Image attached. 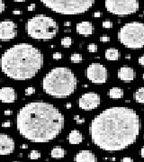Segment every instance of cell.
Listing matches in <instances>:
<instances>
[{"mask_svg": "<svg viewBox=\"0 0 144 162\" xmlns=\"http://www.w3.org/2000/svg\"><path fill=\"white\" fill-rule=\"evenodd\" d=\"M138 113L129 107H111L95 116L89 126L93 143L107 152H115L133 144L140 133Z\"/></svg>", "mask_w": 144, "mask_h": 162, "instance_id": "6da1fadb", "label": "cell"}, {"mask_svg": "<svg viewBox=\"0 0 144 162\" xmlns=\"http://www.w3.org/2000/svg\"><path fill=\"white\" fill-rule=\"evenodd\" d=\"M65 119L53 105L35 101L22 107L17 113L19 133L33 142H49L61 133Z\"/></svg>", "mask_w": 144, "mask_h": 162, "instance_id": "7a4b0ae2", "label": "cell"}, {"mask_svg": "<svg viewBox=\"0 0 144 162\" xmlns=\"http://www.w3.org/2000/svg\"><path fill=\"white\" fill-rule=\"evenodd\" d=\"M43 55L31 44H15L0 58V68L5 75L15 80L31 79L43 68Z\"/></svg>", "mask_w": 144, "mask_h": 162, "instance_id": "3957f363", "label": "cell"}, {"mask_svg": "<svg viewBox=\"0 0 144 162\" xmlns=\"http://www.w3.org/2000/svg\"><path fill=\"white\" fill-rule=\"evenodd\" d=\"M43 88L51 97L65 98L77 88V79L71 69L64 67L52 69L43 79Z\"/></svg>", "mask_w": 144, "mask_h": 162, "instance_id": "277c9868", "label": "cell"}, {"mask_svg": "<svg viewBox=\"0 0 144 162\" xmlns=\"http://www.w3.org/2000/svg\"><path fill=\"white\" fill-rule=\"evenodd\" d=\"M26 31L30 37L47 41L55 37L59 31V26L53 18L41 15L28 20Z\"/></svg>", "mask_w": 144, "mask_h": 162, "instance_id": "5b68a950", "label": "cell"}, {"mask_svg": "<svg viewBox=\"0 0 144 162\" xmlns=\"http://www.w3.org/2000/svg\"><path fill=\"white\" fill-rule=\"evenodd\" d=\"M95 0H41L46 7L63 15H77L87 12Z\"/></svg>", "mask_w": 144, "mask_h": 162, "instance_id": "8992f818", "label": "cell"}, {"mask_svg": "<svg viewBox=\"0 0 144 162\" xmlns=\"http://www.w3.org/2000/svg\"><path fill=\"white\" fill-rule=\"evenodd\" d=\"M121 43L129 49H141L144 47V23H129L124 25L118 33Z\"/></svg>", "mask_w": 144, "mask_h": 162, "instance_id": "52a82bcc", "label": "cell"}, {"mask_svg": "<svg viewBox=\"0 0 144 162\" xmlns=\"http://www.w3.org/2000/svg\"><path fill=\"white\" fill-rule=\"evenodd\" d=\"M105 5L108 12L119 16H126L139 10L138 0H105Z\"/></svg>", "mask_w": 144, "mask_h": 162, "instance_id": "ba28073f", "label": "cell"}, {"mask_svg": "<svg viewBox=\"0 0 144 162\" xmlns=\"http://www.w3.org/2000/svg\"><path fill=\"white\" fill-rule=\"evenodd\" d=\"M86 75L87 79L94 84H104L107 81L108 77L106 68L104 65L97 62H94L88 66Z\"/></svg>", "mask_w": 144, "mask_h": 162, "instance_id": "9c48e42d", "label": "cell"}, {"mask_svg": "<svg viewBox=\"0 0 144 162\" xmlns=\"http://www.w3.org/2000/svg\"><path fill=\"white\" fill-rule=\"evenodd\" d=\"M100 95L95 92H87L79 100V108L82 110H93L97 108L100 105Z\"/></svg>", "mask_w": 144, "mask_h": 162, "instance_id": "30bf717a", "label": "cell"}, {"mask_svg": "<svg viewBox=\"0 0 144 162\" xmlns=\"http://www.w3.org/2000/svg\"><path fill=\"white\" fill-rule=\"evenodd\" d=\"M17 25L12 20L0 22V41H7L16 37Z\"/></svg>", "mask_w": 144, "mask_h": 162, "instance_id": "8fae6325", "label": "cell"}, {"mask_svg": "<svg viewBox=\"0 0 144 162\" xmlns=\"http://www.w3.org/2000/svg\"><path fill=\"white\" fill-rule=\"evenodd\" d=\"M15 149V141L7 134L0 133V155H9Z\"/></svg>", "mask_w": 144, "mask_h": 162, "instance_id": "7c38bea8", "label": "cell"}, {"mask_svg": "<svg viewBox=\"0 0 144 162\" xmlns=\"http://www.w3.org/2000/svg\"><path fill=\"white\" fill-rule=\"evenodd\" d=\"M17 99V93L11 87H3L0 88V101L2 103H14Z\"/></svg>", "mask_w": 144, "mask_h": 162, "instance_id": "4fadbf2b", "label": "cell"}, {"mask_svg": "<svg viewBox=\"0 0 144 162\" xmlns=\"http://www.w3.org/2000/svg\"><path fill=\"white\" fill-rule=\"evenodd\" d=\"M118 77L123 81H133L136 77V71L130 67H122L118 70Z\"/></svg>", "mask_w": 144, "mask_h": 162, "instance_id": "5bb4252c", "label": "cell"}, {"mask_svg": "<svg viewBox=\"0 0 144 162\" xmlns=\"http://www.w3.org/2000/svg\"><path fill=\"white\" fill-rule=\"evenodd\" d=\"M75 162H97V159L92 151H80L75 155Z\"/></svg>", "mask_w": 144, "mask_h": 162, "instance_id": "9a60e30c", "label": "cell"}, {"mask_svg": "<svg viewBox=\"0 0 144 162\" xmlns=\"http://www.w3.org/2000/svg\"><path fill=\"white\" fill-rule=\"evenodd\" d=\"M77 32L81 35H91L94 32L93 25L90 22H81L77 25Z\"/></svg>", "mask_w": 144, "mask_h": 162, "instance_id": "2e32d148", "label": "cell"}, {"mask_svg": "<svg viewBox=\"0 0 144 162\" xmlns=\"http://www.w3.org/2000/svg\"><path fill=\"white\" fill-rule=\"evenodd\" d=\"M68 141L71 144H79L83 141V135L79 131L72 130L68 136Z\"/></svg>", "mask_w": 144, "mask_h": 162, "instance_id": "e0dca14e", "label": "cell"}, {"mask_svg": "<svg viewBox=\"0 0 144 162\" xmlns=\"http://www.w3.org/2000/svg\"><path fill=\"white\" fill-rule=\"evenodd\" d=\"M105 56L107 61H117L121 57V53H120V51L117 49L110 48V49L106 50Z\"/></svg>", "mask_w": 144, "mask_h": 162, "instance_id": "ac0fdd59", "label": "cell"}, {"mask_svg": "<svg viewBox=\"0 0 144 162\" xmlns=\"http://www.w3.org/2000/svg\"><path fill=\"white\" fill-rule=\"evenodd\" d=\"M108 95L113 99H120L123 97V90L120 87H113L109 90Z\"/></svg>", "mask_w": 144, "mask_h": 162, "instance_id": "d6986e66", "label": "cell"}, {"mask_svg": "<svg viewBox=\"0 0 144 162\" xmlns=\"http://www.w3.org/2000/svg\"><path fill=\"white\" fill-rule=\"evenodd\" d=\"M65 154H66L65 149L59 146L54 147L51 149V156L53 159H62L64 158Z\"/></svg>", "mask_w": 144, "mask_h": 162, "instance_id": "ffe728a7", "label": "cell"}, {"mask_svg": "<svg viewBox=\"0 0 144 162\" xmlns=\"http://www.w3.org/2000/svg\"><path fill=\"white\" fill-rule=\"evenodd\" d=\"M134 98L137 103L144 104V87H140L137 90L134 95Z\"/></svg>", "mask_w": 144, "mask_h": 162, "instance_id": "44dd1931", "label": "cell"}, {"mask_svg": "<svg viewBox=\"0 0 144 162\" xmlns=\"http://www.w3.org/2000/svg\"><path fill=\"white\" fill-rule=\"evenodd\" d=\"M82 55L79 53H74L70 56V61L73 63H80L82 61Z\"/></svg>", "mask_w": 144, "mask_h": 162, "instance_id": "7402d4cb", "label": "cell"}, {"mask_svg": "<svg viewBox=\"0 0 144 162\" xmlns=\"http://www.w3.org/2000/svg\"><path fill=\"white\" fill-rule=\"evenodd\" d=\"M72 44V39L70 37H64L61 40V45L65 48H69Z\"/></svg>", "mask_w": 144, "mask_h": 162, "instance_id": "603a6c76", "label": "cell"}, {"mask_svg": "<svg viewBox=\"0 0 144 162\" xmlns=\"http://www.w3.org/2000/svg\"><path fill=\"white\" fill-rule=\"evenodd\" d=\"M28 157H29V159H38L41 158V152L33 149V151H32L31 152H30Z\"/></svg>", "mask_w": 144, "mask_h": 162, "instance_id": "cb8c5ba5", "label": "cell"}, {"mask_svg": "<svg viewBox=\"0 0 144 162\" xmlns=\"http://www.w3.org/2000/svg\"><path fill=\"white\" fill-rule=\"evenodd\" d=\"M87 51L89 52H95V51H97V44H94V43L89 44L87 46Z\"/></svg>", "mask_w": 144, "mask_h": 162, "instance_id": "d4e9b609", "label": "cell"}, {"mask_svg": "<svg viewBox=\"0 0 144 162\" xmlns=\"http://www.w3.org/2000/svg\"><path fill=\"white\" fill-rule=\"evenodd\" d=\"M103 27L105 29H110L113 27V23L110 20H105V22H103Z\"/></svg>", "mask_w": 144, "mask_h": 162, "instance_id": "484cf974", "label": "cell"}, {"mask_svg": "<svg viewBox=\"0 0 144 162\" xmlns=\"http://www.w3.org/2000/svg\"><path fill=\"white\" fill-rule=\"evenodd\" d=\"M35 93V88L33 87H29L25 89V95H32Z\"/></svg>", "mask_w": 144, "mask_h": 162, "instance_id": "4316f807", "label": "cell"}, {"mask_svg": "<svg viewBox=\"0 0 144 162\" xmlns=\"http://www.w3.org/2000/svg\"><path fill=\"white\" fill-rule=\"evenodd\" d=\"M74 119H75V121L77 124H82L85 123V119L84 118H80L79 115H75L74 116Z\"/></svg>", "mask_w": 144, "mask_h": 162, "instance_id": "83f0119b", "label": "cell"}, {"mask_svg": "<svg viewBox=\"0 0 144 162\" xmlns=\"http://www.w3.org/2000/svg\"><path fill=\"white\" fill-rule=\"evenodd\" d=\"M62 57H63V55L61 52H55V53H53V55H52V58L54 59H61Z\"/></svg>", "mask_w": 144, "mask_h": 162, "instance_id": "f1b7e54d", "label": "cell"}, {"mask_svg": "<svg viewBox=\"0 0 144 162\" xmlns=\"http://www.w3.org/2000/svg\"><path fill=\"white\" fill-rule=\"evenodd\" d=\"M100 41H105V43H107V41H110V38H109V36H107V35H102L100 37Z\"/></svg>", "mask_w": 144, "mask_h": 162, "instance_id": "f546056e", "label": "cell"}, {"mask_svg": "<svg viewBox=\"0 0 144 162\" xmlns=\"http://www.w3.org/2000/svg\"><path fill=\"white\" fill-rule=\"evenodd\" d=\"M5 8V5L4 0H0V14H1L2 12H4Z\"/></svg>", "mask_w": 144, "mask_h": 162, "instance_id": "4dcf8cb0", "label": "cell"}, {"mask_svg": "<svg viewBox=\"0 0 144 162\" xmlns=\"http://www.w3.org/2000/svg\"><path fill=\"white\" fill-rule=\"evenodd\" d=\"M10 126H11V122L9 121V120H7V121H5L2 123V127L3 128H7V127H10Z\"/></svg>", "mask_w": 144, "mask_h": 162, "instance_id": "1f68e13d", "label": "cell"}, {"mask_svg": "<svg viewBox=\"0 0 144 162\" xmlns=\"http://www.w3.org/2000/svg\"><path fill=\"white\" fill-rule=\"evenodd\" d=\"M121 162H133V159H131L129 157H124L123 159H122Z\"/></svg>", "mask_w": 144, "mask_h": 162, "instance_id": "d6a6232c", "label": "cell"}, {"mask_svg": "<svg viewBox=\"0 0 144 162\" xmlns=\"http://www.w3.org/2000/svg\"><path fill=\"white\" fill-rule=\"evenodd\" d=\"M139 63H140V65L142 66V67H144V55L139 58Z\"/></svg>", "mask_w": 144, "mask_h": 162, "instance_id": "836d02e7", "label": "cell"}, {"mask_svg": "<svg viewBox=\"0 0 144 162\" xmlns=\"http://www.w3.org/2000/svg\"><path fill=\"white\" fill-rule=\"evenodd\" d=\"M35 9V4H31L28 7V11H33Z\"/></svg>", "mask_w": 144, "mask_h": 162, "instance_id": "e575fe53", "label": "cell"}, {"mask_svg": "<svg viewBox=\"0 0 144 162\" xmlns=\"http://www.w3.org/2000/svg\"><path fill=\"white\" fill-rule=\"evenodd\" d=\"M12 113H13V112H12L11 110H5V115H11Z\"/></svg>", "mask_w": 144, "mask_h": 162, "instance_id": "d590c367", "label": "cell"}, {"mask_svg": "<svg viewBox=\"0 0 144 162\" xmlns=\"http://www.w3.org/2000/svg\"><path fill=\"white\" fill-rule=\"evenodd\" d=\"M13 14H14V15H21L22 12L19 11V10H14V11H13Z\"/></svg>", "mask_w": 144, "mask_h": 162, "instance_id": "8d00e7d4", "label": "cell"}, {"mask_svg": "<svg viewBox=\"0 0 144 162\" xmlns=\"http://www.w3.org/2000/svg\"><path fill=\"white\" fill-rule=\"evenodd\" d=\"M101 16V13L100 12H95L94 14V17H100Z\"/></svg>", "mask_w": 144, "mask_h": 162, "instance_id": "74e56055", "label": "cell"}, {"mask_svg": "<svg viewBox=\"0 0 144 162\" xmlns=\"http://www.w3.org/2000/svg\"><path fill=\"white\" fill-rule=\"evenodd\" d=\"M140 153H141V157H142V158H144V147H142V148H141V152H140Z\"/></svg>", "mask_w": 144, "mask_h": 162, "instance_id": "f35d334b", "label": "cell"}, {"mask_svg": "<svg viewBox=\"0 0 144 162\" xmlns=\"http://www.w3.org/2000/svg\"><path fill=\"white\" fill-rule=\"evenodd\" d=\"M64 25H65V26H70V25H71V23H70V22H66V23H64Z\"/></svg>", "mask_w": 144, "mask_h": 162, "instance_id": "ab89813d", "label": "cell"}, {"mask_svg": "<svg viewBox=\"0 0 144 162\" xmlns=\"http://www.w3.org/2000/svg\"><path fill=\"white\" fill-rule=\"evenodd\" d=\"M71 106H72V105H71L70 103H68L67 105H66V107H67L68 109H69V108H71Z\"/></svg>", "mask_w": 144, "mask_h": 162, "instance_id": "60d3db41", "label": "cell"}, {"mask_svg": "<svg viewBox=\"0 0 144 162\" xmlns=\"http://www.w3.org/2000/svg\"><path fill=\"white\" fill-rule=\"evenodd\" d=\"M28 146L26 145V144H23V145L21 146V149H27Z\"/></svg>", "mask_w": 144, "mask_h": 162, "instance_id": "b9f144b4", "label": "cell"}, {"mask_svg": "<svg viewBox=\"0 0 144 162\" xmlns=\"http://www.w3.org/2000/svg\"><path fill=\"white\" fill-rule=\"evenodd\" d=\"M14 1H15V2H25V1H26V0H14Z\"/></svg>", "mask_w": 144, "mask_h": 162, "instance_id": "7bdbcfd3", "label": "cell"}, {"mask_svg": "<svg viewBox=\"0 0 144 162\" xmlns=\"http://www.w3.org/2000/svg\"><path fill=\"white\" fill-rule=\"evenodd\" d=\"M125 58L127 59H131V55H130V54H128L127 56H125Z\"/></svg>", "mask_w": 144, "mask_h": 162, "instance_id": "ee69618b", "label": "cell"}, {"mask_svg": "<svg viewBox=\"0 0 144 162\" xmlns=\"http://www.w3.org/2000/svg\"><path fill=\"white\" fill-rule=\"evenodd\" d=\"M65 32H66V33H68V32L69 33V32H70V29H69V30H68V29H66V30H65Z\"/></svg>", "mask_w": 144, "mask_h": 162, "instance_id": "f6af8a7d", "label": "cell"}, {"mask_svg": "<svg viewBox=\"0 0 144 162\" xmlns=\"http://www.w3.org/2000/svg\"><path fill=\"white\" fill-rule=\"evenodd\" d=\"M142 77H143V79H144V74H143V76H142Z\"/></svg>", "mask_w": 144, "mask_h": 162, "instance_id": "bcb514c9", "label": "cell"}, {"mask_svg": "<svg viewBox=\"0 0 144 162\" xmlns=\"http://www.w3.org/2000/svg\"><path fill=\"white\" fill-rule=\"evenodd\" d=\"M15 162H18V161H15Z\"/></svg>", "mask_w": 144, "mask_h": 162, "instance_id": "7dc6e473", "label": "cell"}]
</instances>
